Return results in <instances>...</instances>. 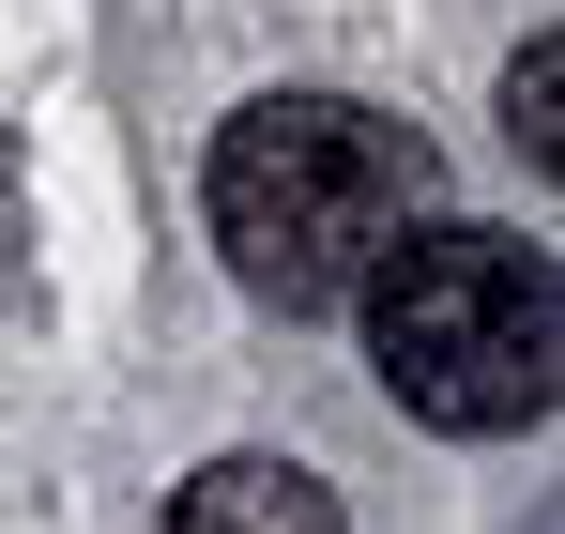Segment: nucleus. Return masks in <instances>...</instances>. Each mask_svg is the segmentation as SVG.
<instances>
[{
	"label": "nucleus",
	"mask_w": 565,
	"mask_h": 534,
	"mask_svg": "<svg viewBox=\"0 0 565 534\" xmlns=\"http://www.w3.org/2000/svg\"><path fill=\"white\" fill-rule=\"evenodd\" d=\"M352 321H367V366L382 397L444 444H504L535 428L565 382V290H551V245L520 229H473V214H413L367 275H352Z\"/></svg>",
	"instance_id": "1"
},
{
	"label": "nucleus",
	"mask_w": 565,
	"mask_h": 534,
	"mask_svg": "<svg viewBox=\"0 0 565 534\" xmlns=\"http://www.w3.org/2000/svg\"><path fill=\"white\" fill-rule=\"evenodd\" d=\"M428 214V138L397 107H352V92H260L230 138H214V245L230 275L321 321L352 306V275Z\"/></svg>",
	"instance_id": "2"
},
{
	"label": "nucleus",
	"mask_w": 565,
	"mask_h": 534,
	"mask_svg": "<svg viewBox=\"0 0 565 534\" xmlns=\"http://www.w3.org/2000/svg\"><path fill=\"white\" fill-rule=\"evenodd\" d=\"M153 534H352V520H337V489H321L306 458H214V473L169 489Z\"/></svg>",
	"instance_id": "3"
},
{
	"label": "nucleus",
	"mask_w": 565,
	"mask_h": 534,
	"mask_svg": "<svg viewBox=\"0 0 565 534\" xmlns=\"http://www.w3.org/2000/svg\"><path fill=\"white\" fill-rule=\"evenodd\" d=\"M504 138H520L535 183H565V31H535V46L504 62Z\"/></svg>",
	"instance_id": "4"
}]
</instances>
